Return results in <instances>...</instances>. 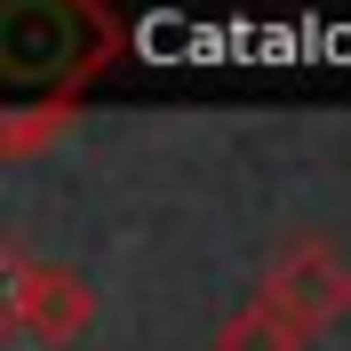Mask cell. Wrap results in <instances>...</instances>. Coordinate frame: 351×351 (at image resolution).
Returning a JSON list of instances; mask_svg holds the SVG:
<instances>
[{
    "mask_svg": "<svg viewBox=\"0 0 351 351\" xmlns=\"http://www.w3.org/2000/svg\"><path fill=\"white\" fill-rule=\"evenodd\" d=\"M88 56L80 0H0V96H48Z\"/></svg>",
    "mask_w": 351,
    "mask_h": 351,
    "instance_id": "obj_1",
    "label": "cell"
}]
</instances>
